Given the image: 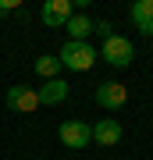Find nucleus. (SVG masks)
Listing matches in <instances>:
<instances>
[{"label":"nucleus","mask_w":153,"mask_h":160,"mask_svg":"<svg viewBox=\"0 0 153 160\" xmlns=\"http://www.w3.org/2000/svg\"><path fill=\"white\" fill-rule=\"evenodd\" d=\"M57 61H61V68H71V71H89L93 64H96V50H93L89 43H75L68 39L57 50Z\"/></svg>","instance_id":"1"},{"label":"nucleus","mask_w":153,"mask_h":160,"mask_svg":"<svg viewBox=\"0 0 153 160\" xmlns=\"http://www.w3.org/2000/svg\"><path fill=\"white\" fill-rule=\"evenodd\" d=\"M96 57H103L110 68H128L132 57H135V46H132V39H125V36H110V39H103V50Z\"/></svg>","instance_id":"2"},{"label":"nucleus","mask_w":153,"mask_h":160,"mask_svg":"<svg viewBox=\"0 0 153 160\" xmlns=\"http://www.w3.org/2000/svg\"><path fill=\"white\" fill-rule=\"evenodd\" d=\"M57 135H61V142L68 149H85L93 142V125H85V121H64L57 128Z\"/></svg>","instance_id":"3"},{"label":"nucleus","mask_w":153,"mask_h":160,"mask_svg":"<svg viewBox=\"0 0 153 160\" xmlns=\"http://www.w3.org/2000/svg\"><path fill=\"white\" fill-rule=\"evenodd\" d=\"M71 14H75V4H71V0H46V4L39 7L43 25H50V29H64Z\"/></svg>","instance_id":"4"},{"label":"nucleus","mask_w":153,"mask_h":160,"mask_svg":"<svg viewBox=\"0 0 153 160\" xmlns=\"http://www.w3.org/2000/svg\"><path fill=\"white\" fill-rule=\"evenodd\" d=\"M96 103L103 110H121L128 103V86H121V82H100L96 86Z\"/></svg>","instance_id":"5"},{"label":"nucleus","mask_w":153,"mask_h":160,"mask_svg":"<svg viewBox=\"0 0 153 160\" xmlns=\"http://www.w3.org/2000/svg\"><path fill=\"white\" fill-rule=\"evenodd\" d=\"M4 100H7L11 110H18V114H32V110L39 107V96H36V89H28V86H11Z\"/></svg>","instance_id":"6"},{"label":"nucleus","mask_w":153,"mask_h":160,"mask_svg":"<svg viewBox=\"0 0 153 160\" xmlns=\"http://www.w3.org/2000/svg\"><path fill=\"white\" fill-rule=\"evenodd\" d=\"M93 142H96V146H118L121 142V125L114 118L96 121V125H93Z\"/></svg>","instance_id":"7"},{"label":"nucleus","mask_w":153,"mask_h":160,"mask_svg":"<svg viewBox=\"0 0 153 160\" xmlns=\"http://www.w3.org/2000/svg\"><path fill=\"white\" fill-rule=\"evenodd\" d=\"M36 96H39V103H46V107H57V103L68 100V82L64 78H50V82H43V86L36 89Z\"/></svg>","instance_id":"8"},{"label":"nucleus","mask_w":153,"mask_h":160,"mask_svg":"<svg viewBox=\"0 0 153 160\" xmlns=\"http://www.w3.org/2000/svg\"><path fill=\"white\" fill-rule=\"evenodd\" d=\"M132 25L142 36H153V0H135L132 4Z\"/></svg>","instance_id":"9"},{"label":"nucleus","mask_w":153,"mask_h":160,"mask_svg":"<svg viewBox=\"0 0 153 160\" xmlns=\"http://www.w3.org/2000/svg\"><path fill=\"white\" fill-rule=\"evenodd\" d=\"M64 29L71 32V39H75V43H85V39L93 36V18H89V14H71Z\"/></svg>","instance_id":"10"},{"label":"nucleus","mask_w":153,"mask_h":160,"mask_svg":"<svg viewBox=\"0 0 153 160\" xmlns=\"http://www.w3.org/2000/svg\"><path fill=\"white\" fill-rule=\"evenodd\" d=\"M57 71H61V61H57V53H43V57H36V75H43L46 82L57 78Z\"/></svg>","instance_id":"11"},{"label":"nucleus","mask_w":153,"mask_h":160,"mask_svg":"<svg viewBox=\"0 0 153 160\" xmlns=\"http://www.w3.org/2000/svg\"><path fill=\"white\" fill-rule=\"evenodd\" d=\"M93 32L103 36V39H110V36H114V25L110 22H93Z\"/></svg>","instance_id":"12"},{"label":"nucleus","mask_w":153,"mask_h":160,"mask_svg":"<svg viewBox=\"0 0 153 160\" xmlns=\"http://www.w3.org/2000/svg\"><path fill=\"white\" fill-rule=\"evenodd\" d=\"M14 7H18V0H0V18H4V14H11Z\"/></svg>","instance_id":"13"},{"label":"nucleus","mask_w":153,"mask_h":160,"mask_svg":"<svg viewBox=\"0 0 153 160\" xmlns=\"http://www.w3.org/2000/svg\"><path fill=\"white\" fill-rule=\"evenodd\" d=\"M150 39H153V36H150Z\"/></svg>","instance_id":"14"}]
</instances>
